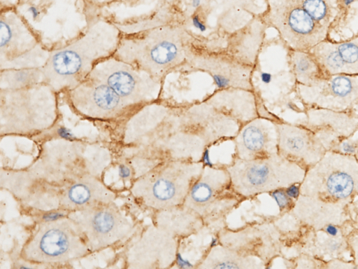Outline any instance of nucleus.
Masks as SVG:
<instances>
[{"instance_id": "obj_1", "label": "nucleus", "mask_w": 358, "mask_h": 269, "mask_svg": "<svg viewBox=\"0 0 358 269\" xmlns=\"http://www.w3.org/2000/svg\"><path fill=\"white\" fill-rule=\"evenodd\" d=\"M180 15L177 8L145 29L122 34L113 56L162 81L185 62L186 46L192 33Z\"/></svg>"}, {"instance_id": "obj_2", "label": "nucleus", "mask_w": 358, "mask_h": 269, "mask_svg": "<svg viewBox=\"0 0 358 269\" xmlns=\"http://www.w3.org/2000/svg\"><path fill=\"white\" fill-rule=\"evenodd\" d=\"M122 35L110 21L94 20L77 39L50 51L42 67L43 82L58 93L73 88L87 78L95 64L113 55Z\"/></svg>"}, {"instance_id": "obj_3", "label": "nucleus", "mask_w": 358, "mask_h": 269, "mask_svg": "<svg viewBox=\"0 0 358 269\" xmlns=\"http://www.w3.org/2000/svg\"><path fill=\"white\" fill-rule=\"evenodd\" d=\"M58 94L43 81L18 88H0L1 130L24 132L50 126L57 116Z\"/></svg>"}, {"instance_id": "obj_4", "label": "nucleus", "mask_w": 358, "mask_h": 269, "mask_svg": "<svg viewBox=\"0 0 358 269\" xmlns=\"http://www.w3.org/2000/svg\"><path fill=\"white\" fill-rule=\"evenodd\" d=\"M226 168L234 190L243 199L301 184L306 172L304 165L278 153L254 160L236 157Z\"/></svg>"}, {"instance_id": "obj_5", "label": "nucleus", "mask_w": 358, "mask_h": 269, "mask_svg": "<svg viewBox=\"0 0 358 269\" xmlns=\"http://www.w3.org/2000/svg\"><path fill=\"white\" fill-rule=\"evenodd\" d=\"M300 195L348 203L358 195V160L356 156L327 151L306 170Z\"/></svg>"}, {"instance_id": "obj_6", "label": "nucleus", "mask_w": 358, "mask_h": 269, "mask_svg": "<svg viewBox=\"0 0 358 269\" xmlns=\"http://www.w3.org/2000/svg\"><path fill=\"white\" fill-rule=\"evenodd\" d=\"M204 166L201 160H164L142 179L140 195L158 211L182 205Z\"/></svg>"}, {"instance_id": "obj_7", "label": "nucleus", "mask_w": 358, "mask_h": 269, "mask_svg": "<svg viewBox=\"0 0 358 269\" xmlns=\"http://www.w3.org/2000/svg\"><path fill=\"white\" fill-rule=\"evenodd\" d=\"M259 14L268 27L274 28L290 50L308 51L324 41L329 29L317 21L300 0H266Z\"/></svg>"}, {"instance_id": "obj_8", "label": "nucleus", "mask_w": 358, "mask_h": 269, "mask_svg": "<svg viewBox=\"0 0 358 269\" xmlns=\"http://www.w3.org/2000/svg\"><path fill=\"white\" fill-rule=\"evenodd\" d=\"M182 67L209 75L217 89H242L255 91V68L229 54L225 48H213L192 34L186 46L185 62Z\"/></svg>"}, {"instance_id": "obj_9", "label": "nucleus", "mask_w": 358, "mask_h": 269, "mask_svg": "<svg viewBox=\"0 0 358 269\" xmlns=\"http://www.w3.org/2000/svg\"><path fill=\"white\" fill-rule=\"evenodd\" d=\"M0 69L43 67L49 50L15 6L1 7Z\"/></svg>"}, {"instance_id": "obj_10", "label": "nucleus", "mask_w": 358, "mask_h": 269, "mask_svg": "<svg viewBox=\"0 0 358 269\" xmlns=\"http://www.w3.org/2000/svg\"><path fill=\"white\" fill-rule=\"evenodd\" d=\"M243 200L234 190L226 167L205 165L183 205L196 213L204 223H211L223 219Z\"/></svg>"}, {"instance_id": "obj_11", "label": "nucleus", "mask_w": 358, "mask_h": 269, "mask_svg": "<svg viewBox=\"0 0 358 269\" xmlns=\"http://www.w3.org/2000/svg\"><path fill=\"white\" fill-rule=\"evenodd\" d=\"M87 78L106 84L136 107L158 100L162 82L113 55L95 64Z\"/></svg>"}, {"instance_id": "obj_12", "label": "nucleus", "mask_w": 358, "mask_h": 269, "mask_svg": "<svg viewBox=\"0 0 358 269\" xmlns=\"http://www.w3.org/2000/svg\"><path fill=\"white\" fill-rule=\"evenodd\" d=\"M278 153L304 166L317 163L338 141L336 134L324 127L310 128L276 121Z\"/></svg>"}, {"instance_id": "obj_13", "label": "nucleus", "mask_w": 358, "mask_h": 269, "mask_svg": "<svg viewBox=\"0 0 358 269\" xmlns=\"http://www.w3.org/2000/svg\"><path fill=\"white\" fill-rule=\"evenodd\" d=\"M64 93L76 111L92 118H116L138 108L121 98L106 84L89 78Z\"/></svg>"}, {"instance_id": "obj_14", "label": "nucleus", "mask_w": 358, "mask_h": 269, "mask_svg": "<svg viewBox=\"0 0 358 269\" xmlns=\"http://www.w3.org/2000/svg\"><path fill=\"white\" fill-rule=\"evenodd\" d=\"M301 100L317 108L345 111L358 104V74L326 76L310 85L297 84Z\"/></svg>"}, {"instance_id": "obj_15", "label": "nucleus", "mask_w": 358, "mask_h": 269, "mask_svg": "<svg viewBox=\"0 0 358 269\" xmlns=\"http://www.w3.org/2000/svg\"><path fill=\"white\" fill-rule=\"evenodd\" d=\"M182 126L201 137L208 147L236 136L241 124L206 102L179 106Z\"/></svg>"}, {"instance_id": "obj_16", "label": "nucleus", "mask_w": 358, "mask_h": 269, "mask_svg": "<svg viewBox=\"0 0 358 269\" xmlns=\"http://www.w3.org/2000/svg\"><path fill=\"white\" fill-rule=\"evenodd\" d=\"M281 235L273 223H266L236 230H223L218 234V240L220 244L257 257L268 264L280 252Z\"/></svg>"}, {"instance_id": "obj_17", "label": "nucleus", "mask_w": 358, "mask_h": 269, "mask_svg": "<svg viewBox=\"0 0 358 269\" xmlns=\"http://www.w3.org/2000/svg\"><path fill=\"white\" fill-rule=\"evenodd\" d=\"M276 121L258 116L241 125L234 140L236 158H263L278 153Z\"/></svg>"}, {"instance_id": "obj_18", "label": "nucleus", "mask_w": 358, "mask_h": 269, "mask_svg": "<svg viewBox=\"0 0 358 269\" xmlns=\"http://www.w3.org/2000/svg\"><path fill=\"white\" fill-rule=\"evenodd\" d=\"M178 109L177 106L165 134L155 144L164 160L201 161L208 146L201 137L181 125Z\"/></svg>"}, {"instance_id": "obj_19", "label": "nucleus", "mask_w": 358, "mask_h": 269, "mask_svg": "<svg viewBox=\"0 0 358 269\" xmlns=\"http://www.w3.org/2000/svg\"><path fill=\"white\" fill-rule=\"evenodd\" d=\"M308 51L326 76L358 74V36L338 43L324 40Z\"/></svg>"}, {"instance_id": "obj_20", "label": "nucleus", "mask_w": 358, "mask_h": 269, "mask_svg": "<svg viewBox=\"0 0 358 269\" xmlns=\"http://www.w3.org/2000/svg\"><path fill=\"white\" fill-rule=\"evenodd\" d=\"M346 202H331L300 195L290 211L302 224L320 230L333 223L341 226L348 220Z\"/></svg>"}, {"instance_id": "obj_21", "label": "nucleus", "mask_w": 358, "mask_h": 269, "mask_svg": "<svg viewBox=\"0 0 358 269\" xmlns=\"http://www.w3.org/2000/svg\"><path fill=\"white\" fill-rule=\"evenodd\" d=\"M50 223L37 233L31 244L34 249V259L57 262L73 258L76 252H73V242L78 238L61 223Z\"/></svg>"}, {"instance_id": "obj_22", "label": "nucleus", "mask_w": 358, "mask_h": 269, "mask_svg": "<svg viewBox=\"0 0 358 269\" xmlns=\"http://www.w3.org/2000/svg\"><path fill=\"white\" fill-rule=\"evenodd\" d=\"M266 24L259 15L231 32L226 41V50L240 62L255 67L266 35Z\"/></svg>"}, {"instance_id": "obj_23", "label": "nucleus", "mask_w": 358, "mask_h": 269, "mask_svg": "<svg viewBox=\"0 0 358 269\" xmlns=\"http://www.w3.org/2000/svg\"><path fill=\"white\" fill-rule=\"evenodd\" d=\"M204 101L241 125L260 116L255 91L234 88L217 89Z\"/></svg>"}, {"instance_id": "obj_24", "label": "nucleus", "mask_w": 358, "mask_h": 269, "mask_svg": "<svg viewBox=\"0 0 358 269\" xmlns=\"http://www.w3.org/2000/svg\"><path fill=\"white\" fill-rule=\"evenodd\" d=\"M203 224L196 213L183 205L159 210L157 216V228L177 238L196 233Z\"/></svg>"}, {"instance_id": "obj_25", "label": "nucleus", "mask_w": 358, "mask_h": 269, "mask_svg": "<svg viewBox=\"0 0 358 269\" xmlns=\"http://www.w3.org/2000/svg\"><path fill=\"white\" fill-rule=\"evenodd\" d=\"M301 242V253L315 258L329 257L331 259L341 258L343 254L350 250L348 237L345 234L333 237L323 229H310Z\"/></svg>"}, {"instance_id": "obj_26", "label": "nucleus", "mask_w": 358, "mask_h": 269, "mask_svg": "<svg viewBox=\"0 0 358 269\" xmlns=\"http://www.w3.org/2000/svg\"><path fill=\"white\" fill-rule=\"evenodd\" d=\"M265 266L266 264L257 257L243 254L220 244L209 249L197 268L255 269Z\"/></svg>"}, {"instance_id": "obj_27", "label": "nucleus", "mask_w": 358, "mask_h": 269, "mask_svg": "<svg viewBox=\"0 0 358 269\" xmlns=\"http://www.w3.org/2000/svg\"><path fill=\"white\" fill-rule=\"evenodd\" d=\"M308 123L313 127H326L341 137L350 136L358 128L357 116L322 108L308 111Z\"/></svg>"}, {"instance_id": "obj_28", "label": "nucleus", "mask_w": 358, "mask_h": 269, "mask_svg": "<svg viewBox=\"0 0 358 269\" xmlns=\"http://www.w3.org/2000/svg\"><path fill=\"white\" fill-rule=\"evenodd\" d=\"M87 223L83 224L85 231L93 240L107 244L118 239L117 226L120 218L109 209H99L90 214Z\"/></svg>"}, {"instance_id": "obj_29", "label": "nucleus", "mask_w": 358, "mask_h": 269, "mask_svg": "<svg viewBox=\"0 0 358 269\" xmlns=\"http://www.w3.org/2000/svg\"><path fill=\"white\" fill-rule=\"evenodd\" d=\"M291 68L297 84L310 85L326 76L309 51L290 50Z\"/></svg>"}, {"instance_id": "obj_30", "label": "nucleus", "mask_w": 358, "mask_h": 269, "mask_svg": "<svg viewBox=\"0 0 358 269\" xmlns=\"http://www.w3.org/2000/svg\"><path fill=\"white\" fill-rule=\"evenodd\" d=\"M42 81V67L1 69L0 88H18Z\"/></svg>"}, {"instance_id": "obj_31", "label": "nucleus", "mask_w": 358, "mask_h": 269, "mask_svg": "<svg viewBox=\"0 0 358 269\" xmlns=\"http://www.w3.org/2000/svg\"><path fill=\"white\" fill-rule=\"evenodd\" d=\"M66 196L69 202L73 205H81L90 200L92 191L89 184L79 183L70 188Z\"/></svg>"}, {"instance_id": "obj_32", "label": "nucleus", "mask_w": 358, "mask_h": 269, "mask_svg": "<svg viewBox=\"0 0 358 269\" xmlns=\"http://www.w3.org/2000/svg\"><path fill=\"white\" fill-rule=\"evenodd\" d=\"M273 195L275 198V200L277 201L279 207L282 209H285L287 207H291V203H292V198H290L287 194L285 192V190L284 191V188L278 189L273 192Z\"/></svg>"}, {"instance_id": "obj_33", "label": "nucleus", "mask_w": 358, "mask_h": 269, "mask_svg": "<svg viewBox=\"0 0 358 269\" xmlns=\"http://www.w3.org/2000/svg\"><path fill=\"white\" fill-rule=\"evenodd\" d=\"M348 243L353 255L355 268H358V232L348 237Z\"/></svg>"}, {"instance_id": "obj_34", "label": "nucleus", "mask_w": 358, "mask_h": 269, "mask_svg": "<svg viewBox=\"0 0 358 269\" xmlns=\"http://www.w3.org/2000/svg\"><path fill=\"white\" fill-rule=\"evenodd\" d=\"M300 184H294L285 188V192L290 198L296 200L299 197Z\"/></svg>"}, {"instance_id": "obj_35", "label": "nucleus", "mask_w": 358, "mask_h": 269, "mask_svg": "<svg viewBox=\"0 0 358 269\" xmlns=\"http://www.w3.org/2000/svg\"><path fill=\"white\" fill-rule=\"evenodd\" d=\"M118 173L122 179H128L131 176L130 169L124 164H121L119 165Z\"/></svg>"}, {"instance_id": "obj_36", "label": "nucleus", "mask_w": 358, "mask_h": 269, "mask_svg": "<svg viewBox=\"0 0 358 269\" xmlns=\"http://www.w3.org/2000/svg\"><path fill=\"white\" fill-rule=\"evenodd\" d=\"M63 216V214L60 212H52L48 213L46 215H44L43 219L48 222L55 221L58 220L59 218Z\"/></svg>"}, {"instance_id": "obj_37", "label": "nucleus", "mask_w": 358, "mask_h": 269, "mask_svg": "<svg viewBox=\"0 0 358 269\" xmlns=\"http://www.w3.org/2000/svg\"><path fill=\"white\" fill-rule=\"evenodd\" d=\"M87 3L93 6H103L115 0H85Z\"/></svg>"}, {"instance_id": "obj_38", "label": "nucleus", "mask_w": 358, "mask_h": 269, "mask_svg": "<svg viewBox=\"0 0 358 269\" xmlns=\"http://www.w3.org/2000/svg\"><path fill=\"white\" fill-rule=\"evenodd\" d=\"M187 0H166V3L174 5V6H180L183 2H185Z\"/></svg>"}, {"instance_id": "obj_39", "label": "nucleus", "mask_w": 358, "mask_h": 269, "mask_svg": "<svg viewBox=\"0 0 358 269\" xmlns=\"http://www.w3.org/2000/svg\"><path fill=\"white\" fill-rule=\"evenodd\" d=\"M355 0H343L345 6H349Z\"/></svg>"}, {"instance_id": "obj_40", "label": "nucleus", "mask_w": 358, "mask_h": 269, "mask_svg": "<svg viewBox=\"0 0 358 269\" xmlns=\"http://www.w3.org/2000/svg\"><path fill=\"white\" fill-rule=\"evenodd\" d=\"M355 156H356V158H357V159L358 160V153H357V154Z\"/></svg>"}]
</instances>
